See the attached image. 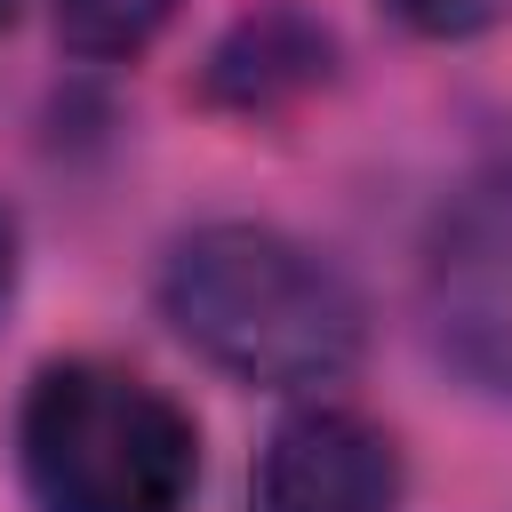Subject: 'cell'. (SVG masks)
<instances>
[{
  "label": "cell",
  "mask_w": 512,
  "mask_h": 512,
  "mask_svg": "<svg viewBox=\"0 0 512 512\" xmlns=\"http://www.w3.org/2000/svg\"><path fill=\"white\" fill-rule=\"evenodd\" d=\"M160 320L224 376L264 392H312L360 368V288L280 224H200L160 264Z\"/></svg>",
  "instance_id": "1"
},
{
  "label": "cell",
  "mask_w": 512,
  "mask_h": 512,
  "mask_svg": "<svg viewBox=\"0 0 512 512\" xmlns=\"http://www.w3.org/2000/svg\"><path fill=\"white\" fill-rule=\"evenodd\" d=\"M16 472L32 512H184L200 424L120 360H48L16 408Z\"/></svg>",
  "instance_id": "2"
},
{
  "label": "cell",
  "mask_w": 512,
  "mask_h": 512,
  "mask_svg": "<svg viewBox=\"0 0 512 512\" xmlns=\"http://www.w3.org/2000/svg\"><path fill=\"white\" fill-rule=\"evenodd\" d=\"M432 344L488 392H512V168L472 176L424 232Z\"/></svg>",
  "instance_id": "3"
},
{
  "label": "cell",
  "mask_w": 512,
  "mask_h": 512,
  "mask_svg": "<svg viewBox=\"0 0 512 512\" xmlns=\"http://www.w3.org/2000/svg\"><path fill=\"white\" fill-rule=\"evenodd\" d=\"M400 488V448L376 416L304 400L272 424L248 512H400Z\"/></svg>",
  "instance_id": "4"
},
{
  "label": "cell",
  "mask_w": 512,
  "mask_h": 512,
  "mask_svg": "<svg viewBox=\"0 0 512 512\" xmlns=\"http://www.w3.org/2000/svg\"><path fill=\"white\" fill-rule=\"evenodd\" d=\"M328 80H336V32L320 16L272 0V8H248L240 24L216 32V48L200 64V104L240 112V120H272Z\"/></svg>",
  "instance_id": "5"
},
{
  "label": "cell",
  "mask_w": 512,
  "mask_h": 512,
  "mask_svg": "<svg viewBox=\"0 0 512 512\" xmlns=\"http://www.w3.org/2000/svg\"><path fill=\"white\" fill-rule=\"evenodd\" d=\"M176 8L184 0H56V40L88 64H128L176 24Z\"/></svg>",
  "instance_id": "6"
},
{
  "label": "cell",
  "mask_w": 512,
  "mask_h": 512,
  "mask_svg": "<svg viewBox=\"0 0 512 512\" xmlns=\"http://www.w3.org/2000/svg\"><path fill=\"white\" fill-rule=\"evenodd\" d=\"M504 8H512V0H384V16L408 24L416 40H472V32H488Z\"/></svg>",
  "instance_id": "7"
},
{
  "label": "cell",
  "mask_w": 512,
  "mask_h": 512,
  "mask_svg": "<svg viewBox=\"0 0 512 512\" xmlns=\"http://www.w3.org/2000/svg\"><path fill=\"white\" fill-rule=\"evenodd\" d=\"M16 280H24V232H16V216L0 208V320H8V304H16Z\"/></svg>",
  "instance_id": "8"
},
{
  "label": "cell",
  "mask_w": 512,
  "mask_h": 512,
  "mask_svg": "<svg viewBox=\"0 0 512 512\" xmlns=\"http://www.w3.org/2000/svg\"><path fill=\"white\" fill-rule=\"evenodd\" d=\"M8 16H16V0H0V32H8Z\"/></svg>",
  "instance_id": "9"
}]
</instances>
